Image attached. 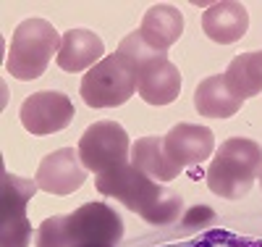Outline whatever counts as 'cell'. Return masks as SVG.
<instances>
[{
	"label": "cell",
	"instance_id": "cell-1",
	"mask_svg": "<svg viewBox=\"0 0 262 247\" xmlns=\"http://www.w3.org/2000/svg\"><path fill=\"white\" fill-rule=\"evenodd\" d=\"M121 216L105 203H84L69 216H50L37 229V247H116Z\"/></svg>",
	"mask_w": 262,
	"mask_h": 247
},
{
	"label": "cell",
	"instance_id": "cell-2",
	"mask_svg": "<svg viewBox=\"0 0 262 247\" xmlns=\"http://www.w3.org/2000/svg\"><path fill=\"white\" fill-rule=\"evenodd\" d=\"M95 187H97V192H102L107 197L121 200L128 211L139 213L144 221L155 223V226L176 221L181 213V205H184L181 197L173 189L155 184L147 174H142L131 163L97 174Z\"/></svg>",
	"mask_w": 262,
	"mask_h": 247
},
{
	"label": "cell",
	"instance_id": "cell-3",
	"mask_svg": "<svg viewBox=\"0 0 262 247\" xmlns=\"http://www.w3.org/2000/svg\"><path fill=\"white\" fill-rule=\"evenodd\" d=\"M262 174V147L247 137H231L215 150L207 166V187L212 195L238 200L252 192Z\"/></svg>",
	"mask_w": 262,
	"mask_h": 247
},
{
	"label": "cell",
	"instance_id": "cell-4",
	"mask_svg": "<svg viewBox=\"0 0 262 247\" xmlns=\"http://www.w3.org/2000/svg\"><path fill=\"white\" fill-rule=\"evenodd\" d=\"M58 45H63V37H58L55 27L45 18H27L16 27L11 37V48L6 58V69L13 79L32 82L45 74L48 63L60 53Z\"/></svg>",
	"mask_w": 262,
	"mask_h": 247
},
{
	"label": "cell",
	"instance_id": "cell-5",
	"mask_svg": "<svg viewBox=\"0 0 262 247\" xmlns=\"http://www.w3.org/2000/svg\"><path fill=\"white\" fill-rule=\"evenodd\" d=\"M137 92V69L123 55H105L81 79V100L90 108H118Z\"/></svg>",
	"mask_w": 262,
	"mask_h": 247
},
{
	"label": "cell",
	"instance_id": "cell-6",
	"mask_svg": "<svg viewBox=\"0 0 262 247\" xmlns=\"http://www.w3.org/2000/svg\"><path fill=\"white\" fill-rule=\"evenodd\" d=\"M128 131L118 121H95L79 140V155L86 171H111L128 163Z\"/></svg>",
	"mask_w": 262,
	"mask_h": 247
},
{
	"label": "cell",
	"instance_id": "cell-7",
	"mask_svg": "<svg viewBox=\"0 0 262 247\" xmlns=\"http://www.w3.org/2000/svg\"><path fill=\"white\" fill-rule=\"evenodd\" d=\"M37 182L3 171V192H0V242L3 247H27L32 226L27 221V203L37 192Z\"/></svg>",
	"mask_w": 262,
	"mask_h": 247
},
{
	"label": "cell",
	"instance_id": "cell-8",
	"mask_svg": "<svg viewBox=\"0 0 262 247\" xmlns=\"http://www.w3.org/2000/svg\"><path fill=\"white\" fill-rule=\"evenodd\" d=\"M71 121H74V105L63 92H55V89L34 92L21 105V124L29 134H37V137L55 134Z\"/></svg>",
	"mask_w": 262,
	"mask_h": 247
},
{
	"label": "cell",
	"instance_id": "cell-9",
	"mask_svg": "<svg viewBox=\"0 0 262 247\" xmlns=\"http://www.w3.org/2000/svg\"><path fill=\"white\" fill-rule=\"evenodd\" d=\"M84 179H86V168L81 163L79 150L63 147L42 158L34 182L48 195H71L84 184Z\"/></svg>",
	"mask_w": 262,
	"mask_h": 247
},
{
	"label": "cell",
	"instance_id": "cell-10",
	"mask_svg": "<svg viewBox=\"0 0 262 247\" xmlns=\"http://www.w3.org/2000/svg\"><path fill=\"white\" fill-rule=\"evenodd\" d=\"M137 89L144 103L168 105L181 92V71L168 61V55H158L137 69Z\"/></svg>",
	"mask_w": 262,
	"mask_h": 247
},
{
	"label": "cell",
	"instance_id": "cell-11",
	"mask_svg": "<svg viewBox=\"0 0 262 247\" xmlns=\"http://www.w3.org/2000/svg\"><path fill=\"white\" fill-rule=\"evenodd\" d=\"M163 142L170 161L184 168V166L205 163L210 158L215 150V134L212 129L200 126V124H176L163 137Z\"/></svg>",
	"mask_w": 262,
	"mask_h": 247
},
{
	"label": "cell",
	"instance_id": "cell-12",
	"mask_svg": "<svg viewBox=\"0 0 262 247\" xmlns=\"http://www.w3.org/2000/svg\"><path fill=\"white\" fill-rule=\"evenodd\" d=\"M137 32L152 53L165 55L170 45L179 42V37L184 34V13L168 3H158L144 13Z\"/></svg>",
	"mask_w": 262,
	"mask_h": 247
},
{
	"label": "cell",
	"instance_id": "cell-13",
	"mask_svg": "<svg viewBox=\"0 0 262 247\" xmlns=\"http://www.w3.org/2000/svg\"><path fill=\"white\" fill-rule=\"evenodd\" d=\"M202 29L217 45H233L249 29V11L242 3H233V0L212 3L202 13Z\"/></svg>",
	"mask_w": 262,
	"mask_h": 247
},
{
	"label": "cell",
	"instance_id": "cell-14",
	"mask_svg": "<svg viewBox=\"0 0 262 247\" xmlns=\"http://www.w3.org/2000/svg\"><path fill=\"white\" fill-rule=\"evenodd\" d=\"M105 58L102 40L90 29H69L63 34V45L58 53V66L69 74H79L84 69H92Z\"/></svg>",
	"mask_w": 262,
	"mask_h": 247
},
{
	"label": "cell",
	"instance_id": "cell-15",
	"mask_svg": "<svg viewBox=\"0 0 262 247\" xmlns=\"http://www.w3.org/2000/svg\"><path fill=\"white\" fill-rule=\"evenodd\" d=\"M242 103L244 100H238L228 89L226 74L207 77L194 89V108H196V113L205 116V119H228V116L238 113Z\"/></svg>",
	"mask_w": 262,
	"mask_h": 247
},
{
	"label": "cell",
	"instance_id": "cell-16",
	"mask_svg": "<svg viewBox=\"0 0 262 247\" xmlns=\"http://www.w3.org/2000/svg\"><path fill=\"white\" fill-rule=\"evenodd\" d=\"M131 166L139 168L142 174H147L149 179L158 182H173L181 166L170 161V155L165 153V142L163 137H142L131 147Z\"/></svg>",
	"mask_w": 262,
	"mask_h": 247
},
{
	"label": "cell",
	"instance_id": "cell-17",
	"mask_svg": "<svg viewBox=\"0 0 262 247\" xmlns=\"http://www.w3.org/2000/svg\"><path fill=\"white\" fill-rule=\"evenodd\" d=\"M226 84L238 100L259 95L262 92V50L236 55L226 69Z\"/></svg>",
	"mask_w": 262,
	"mask_h": 247
},
{
	"label": "cell",
	"instance_id": "cell-18",
	"mask_svg": "<svg viewBox=\"0 0 262 247\" xmlns=\"http://www.w3.org/2000/svg\"><path fill=\"white\" fill-rule=\"evenodd\" d=\"M259 187H262V174H259Z\"/></svg>",
	"mask_w": 262,
	"mask_h": 247
}]
</instances>
